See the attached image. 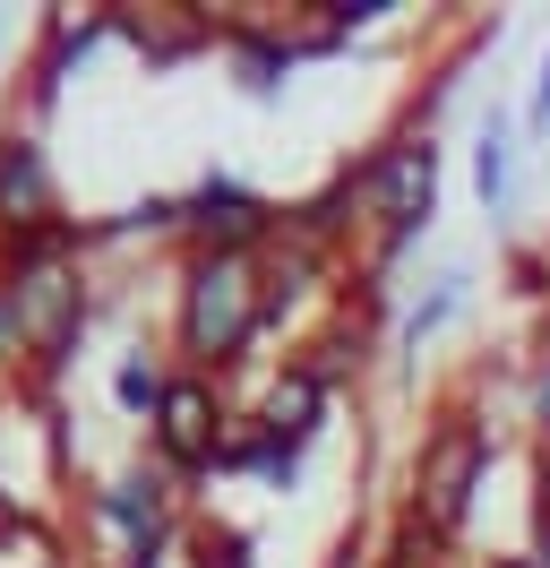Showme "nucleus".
Returning a JSON list of instances; mask_svg holds the SVG:
<instances>
[{"label":"nucleus","mask_w":550,"mask_h":568,"mask_svg":"<svg viewBox=\"0 0 550 568\" xmlns=\"http://www.w3.org/2000/svg\"><path fill=\"white\" fill-rule=\"evenodd\" d=\"M524 130L550 139V52H542V78H533V104H524Z\"/></svg>","instance_id":"nucleus-11"},{"label":"nucleus","mask_w":550,"mask_h":568,"mask_svg":"<svg viewBox=\"0 0 550 568\" xmlns=\"http://www.w3.org/2000/svg\"><path fill=\"white\" fill-rule=\"evenodd\" d=\"M112 388H121V405H130V414H146V423H155V405H164V388H172V379H155V362H146V354H130L121 371H112Z\"/></svg>","instance_id":"nucleus-9"},{"label":"nucleus","mask_w":550,"mask_h":568,"mask_svg":"<svg viewBox=\"0 0 550 568\" xmlns=\"http://www.w3.org/2000/svg\"><path fill=\"white\" fill-rule=\"evenodd\" d=\"M508 181H516V139H508V112L490 104V121H481V139H473V190H481L490 215L508 207Z\"/></svg>","instance_id":"nucleus-7"},{"label":"nucleus","mask_w":550,"mask_h":568,"mask_svg":"<svg viewBox=\"0 0 550 568\" xmlns=\"http://www.w3.org/2000/svg\"><path fill=\"white\" fill-rule=\"evenodd\" d=\"M267 327V267L233 258V250H190L181 276V345L198 371H233Z\"/></svg>","instance_id":"nucleus-1"},{"label":"nucleus","mask_w":550,"mask_h":568,"mask_svg":"<svg viewBox=\"0 0 550 568\" xmlns=\"http://www.w3.org/2000/svg\"><path fill=\"white\" fill-rule=\"evenodd\" d=\"M490 465H499V439H490V423L481 414H439L430 423V439H421V457H412V499H405V526L421 534H456L465 517H473L481 483H490Z\"/></svg>","instance_id":"nucleus-2"},{"label":"nucleus","mask_w":550,"mask_h":568,"mask_svg":"<svg viewBox=\"0 0 550 568\" xmlns=\"http://www.w3.org/2000/svg\"><path fill=\"white\" fill-rule=\"evenodd\" d=\"M361 207L378 215V267H387L396 250L421 242L430 215H439V139H430V130H396V139L361 164Z\"/></svg>","instance_id":"nucleus-3"},{"label":"nucleus","mask_w":550,"mask_h":568,"mask_svg":"<svg viewBox=\"0 0 550 568\" xmlns=\"http://www.w3.org/2000/svg\"><path fill=\"white\" fill-rule=\"evenodd\" d=\"M0 164H9V139H0Z\"/></svg>","instance_id":"nucleus-14"},{"label":"nucleus","mask_w":550,"mask_h":568,"mask_svg":"<svg viewBox=\"0 0 550 568\" xmlns=\"http://www.w3.org/2000/svg\"><path fill=\"white\" fill-rule=\"evenodd\" d=\"M233 414H224V396L215 379H172L164 405H155V448H164L172 474H206V465L233 457Z\"/></svg>","instance_id":"nucleus-4"},{"label":"nucleus","mask_w":550,"mask_h":568,"mask_svg":"<svg viewBox=\"0 0 550 568\" xmlns=\"http://www.w3.org/2000/svg\"><path fill=\"white\" fill-rule=\"evenodd\" d=\"M524 423L542 430V448H550V354L533 362V379H524Z\"/></svg>","instance_id":"nucleus-10"},{"label":"nucleus","mask_w":550,"mask_h":568,"mask_svg":"<svg viewBox=\"0 0 550 568\" xmlns=\"http://www.w3.org/2000/svg\"><path fill=\"white\" fill-rule=\"evenodd\" d=\"M86 508H95V526L130 534V551H155L172 534V483L164 474H121V483H103Z\"/></svg>","instance_id":"nucleus-6"},{"label":"nucleus","mask_w":550,"mask_h":568,"mask_svg":"<svg viewBox=\"0 0 550 568\" xmlns=\"http://www.w3.org/2000/svg\"><path fill=\"white\" fill-rule=\"evenodd\" d=\"M18 345V311H9V293H0V354Z\"/></svg>","instance_id":"nucleus-12"},{"label":"nucleus","mask_w":550,"mask_h":568,"mask_svg":"<svg viewBox=\"0 0 550 568\" xmlns=\"http://www.w3.org/2000/svg\"><path fill=\"white\" fill-rule=\"evenodd\" d=\"M181 224H190V242L198 250H233V258H258V250L275 242V224L284 215L258 199V190H241V181H198L190 199H181Z\"/></svg>","instance_id":"nucleus-5"},{"label":"nucleus","mask_w":550,"mask_h":568,"mask_svg":"<svg viewBox=\"0 0 550 568\" xmlns=\"http://www.w3.org/2000/svg\"><path fill=\"white\" fill-rule=\"evenodd\" d=\"M533 560L550 568V499H542V542H533Z\"/></svg>","instance_id":"nucleus-13"},{"label":"nucleus","mask_w":550,"mask_h":568,"mask_svg":"<svg viewBox=\"0 0 550 568\" xmlns=\"http://www.w3.org/2000/svg\"><path fill=\"white\" fill-rule=\"evenodd\" d=\"M465 293H473V276H465V267H447V276H439V293H430V302H421V311L405 320V354H421V345H430V336H439V327L456 320V311H465Z\"/></svg>","instance_id":"nucleus-8"}]
</instances>
